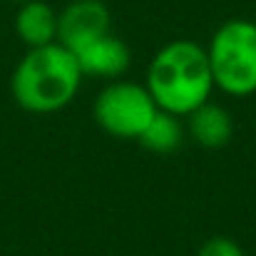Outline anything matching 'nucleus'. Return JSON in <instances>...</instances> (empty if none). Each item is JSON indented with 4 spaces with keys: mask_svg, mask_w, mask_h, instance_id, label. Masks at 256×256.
<instances>
[{
    "mask_svg": "<svg viewBox=\"0 0 256 256\" xmlns=\"http://www.w3.org/2000/svg\"><path fill=\"white\" fill-rule=\"evenodd\" d=\"M15 2H28V0H15Z\"/></svg>",
    "mask_w": 256,
    "mask_h": 256,
    "instance_id": "nucleus-11",
    "label": "nucleus"
},
{
    "mask_svg": "<svg viewBox=\"0 0 256 256\" xmlns=\"http://www.w3.org/2000/svg\"><path fill=\"white\" fill-rule=\"evenodd\" d=\"M110 32V10L102 0H75L58 15V42L80 52Z\"/></svg>",
    "mask_w": 256,
    "mask_h": 256,
    "instance_id": "nucleus-5",
    "label": "nucleus"
},
{
    "mask_svg": "<svg viewBox=\"0 0 256 256\" xmlns=\"http://www.w3.org/2000/svg\"><path fill=\"white\" fill-rule=\"evenodd\" d=\"M15 32L30 48L58 42V12L42 0L20 2V10L15 15Z\"/></svg>",
    "mask_w": 256,
    "mask_h": 256,
    "instance_id": "nucleus-7",
    "label": "nucleus"
},
{
    "mask_svg": "<svg viewBox=\"0 0 256 256\" xmlns=\"http://www.w3.org/2000/svg\"><path fill=\"white\" fill-rule=\"evenodd\" d=\"M189 130H192V134L199 144L214 150V147H224L232 140L234 122H232V117L224 107L204 102L202 107H196L189 114Z\"/></svg>",
    "mask_w": 256,
    "mask_h": 256,
    "instance_id": "nucleus-8",
    "label": "nucleus"
},
{
    "mask_svg": "<svg viewBox=\"0 0 256 256\" xmlns=\"http://www.w3.org/2000/svg\"><path fill=\"white\" fill-rule=\"evenodd\" d=\"M75 55H78L82 75H92V78H120L130 68L127 45L110 32L97 38L94 42H90Z\"/></svg>",
    "mask_w": 256,
    "mask_h": 256,
    "instance_id": "nucleus-6",
    "label": "nucleus"
},
{
    "mask_svg": "<svg viewBox=\"0 0 256 256\" xmlns=\"http://www.w3.org/2000/svg\"><path fill=\"white\" fill-rule=\"evenodd\" d=\"M92 112L107 134L120 140H140L157 114V104L147 87L134 82H112L97 94Z\"/></svg>",
    "mask_w": 256,
    "mask_h": 256,
    "instance_id": "nucleus-4",
    "label": "nucleus"
},
{
    "mask_svg": "<svg viewBox=\"0 0 256 256\" xmlns=\"http://www.w3.org/2000/svg\"><path fill=\"white\" fill-rule=\"evenodd\" d=\"M140 142L157 152V154H167L172 150H176L182 144V124L176 122V117L170 112L157 110V114L152 117V122L147 124V130L142 132Z\"/></svg>",
    "mask_w": 256,
    "mask_h": 256,
    "instance_id": "nucleus-9",
    "label": "nucleus"
},
{
    "mask_svg": "<svg viewBox=\"0 0 256 256\" xmlns=\"http://www.w3.org/2000/svg\"><path fill=\"white\" fill-rule=\"evenodd\" d=\"M82 82L78 55L60 42L30 48L18 62L10 90L15 102L35 114H50L72 102Z\"/></svg>",
    "mask_w": 256,
    "mask_h": 256,
    "instance_id": "nucleus-2",
    "label": "nucleus"
},
{
    "mask_svg": "<svg viewBox=\"0 0 256 256\" xmlns=\"http://www.w3.org/2000/svg\"><path fill=\"white\" fill-rule=\"evenodd\" d=\"M147 90L157 110L174 117L192 114L196 107L209 102L214 90L206 50L192 40H174L164 45L150 62Z\"/></svg>",
    "mask_w": 256,
    "mask_h": 256,
    "instance_id": "nucleus-1",
    "label": "nucleus"
},
{
    "mask_svg": "<svg viewBox=\"0 0 256 256\" xmlns=\"http://www.w3.org/2000/svg\"><path fill=\"white\" fill-rule=\"evenodd\" d=\"M209 68L214 85L234 97L256 92V22L226 20L209 42Z\"/></svg>",
    "mask_w": 256,
    "mask_h": 256,
    "instance_id": "nucleus-3",
    "label": "nucleus"
},
{
    "mask_svg": "<svg viewBox=\"0 0 256 256\" xmlns=\"http://www.w3.org/2000/svg\"><path fill=\"white\" fill-rule=\"evenodd\" d=\"M196 256H246L242 252V246L239 244H234L232 239H224V236H214V239H209L202 249H199V254Z\"/></svg>",
    "mask_w": 256,
    "mask_h": 256,
    "instance_id": "nucleus-10",
    "label": "nucleus"
}]
</instances>
